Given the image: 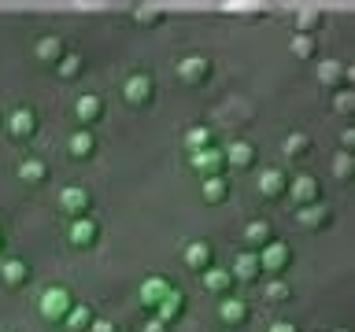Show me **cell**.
Listing matches in <instances>:
<instances>
[{
    "label": "cell",
    "mask_w": 355,
    "mask_h": 332,
    "mask_svg": "<svg viewBox=\"0 0 355 332\" xmlns=\"http://www.w3.org/2000/svg\"><path fill=\"white\" fill-rule=\"evenodd\" d=\"M67 151H71L78 163L93 159V155H96V133H93V129H78V133H71V144H67Z\"/></svg>",
    "instance_id": "cell-19"
},
{
    "label": "cell",
    "mask_w": 355,
    "mask_h": 332,
    "mask_svg": "<svg viewBox=\"0 0 355 332\" xmlns=\"http://www.w3.org/2000/svg\"><path fill=\"white\" fill-rule=\"evenodd\" d=\"M0 281H4L8 288H22L30 281V266L26 259H4L0 262Z\"/></svg>",
    "instance_id": "cell-20"
},
{
    "label": "cell",
    "mask_w": 355,
    "mask_h": 332,
    "mask_svg": "<svg viewBox=\"0 0 355 332\" xmlns=\"http://www.w3.org/2000/svg\"><path fill=\"white\" fill-rule=\"evenodd\" d=\"M285 196H293L296 207H311V203H322V185L311 174H296V177H288Z\"/></svg>",
    "instance_id": "cell-4"
},
{
    "label": "cell",
    "mask_w": 355,
    "mask_h": 332,
    "mask_svg": "<svg viewBox=\"0 0 355 332\" xmlns=\"http://www.w3.org/2000/svg\"><path fill=\"white\" fill-rule=\"evenodd\" d=\"M355 144V129H340V151H352Z\"/></svg>",
    "instance_id": "cell-39"
},
{
    "label": "cell",
    "mask_w": 355,
    "mask_h": 332,
    "mask_svg": "<svg viewBox=\"0 0 355 332\" xmlns=\"http://www.w3.org/2000/svg\"><path fill=\"white\" fill-rule=\"evenodd\" d=\"M311 151V137H307V133H300V129H293V133H288V137L282 140V155H285V159H304V155Z\"/></svg>",
    "instance_id": "cell-25"
},
{
    "label": "cell",
    "mask_w": 355,
    "mask_h": 332,
    "mask_svg": "<svg viewBox=\"0 0 355 332\" xmlns=\"http://www.w3.org/2000/svg\"><path fill=\"white\" fill-rule=\"evenodd\" d=\"M19 181L44 185V181H49V163H41V159H22V163H19Z\"/></svg>",
    "instance_id": "cell-26"
},
{
    "label": "cell",
    "mask_w": 355,
    "mask_h": 332,
    "mask_svg": "<svg viewBox=\"0 0 355 332\" xmlns=\"http://www.w3.org/2000/svg\"><path fill=\"white\" fill-rule=\"evenodd\" d=\"M333 332H348V329H333Z\"/></svg>",
    "instance_id": "cell-42"
},
{
    "label": "cell",
    "mask_w": 355,
    "mask_h": 332,
    "mask_svg": "<svg viewBox=\"0 0 355 332\" xmlns=\"http://www.w3.org/2000/svg\"><path fill=\"white\" fill-rule=\"evenodd\" d=\"M171 292H174V284L166 281V277H148V281L141 284V292H137V295H141V303L148 306V310H155Z\"/></svg>",
    "instance_id": "cell-16"
},
{
    "label": "cell",
    "mask_w": 355,
    "mask_h": 332,
    "mask_svg": "<svg viewBox=\"0 0 355 332\" xmlns=\"http://www.w3.org/2000/svg\"><path fill=\"white\" fill-rule=\"evenodd\" d=\"M67 55V44H63V37H55V33H49V37H41L37 41V59L41 63H49V66H55Z\"/></svg>",
    "instance_id": "cell-24"
},
{
    "label": "cell",
    "mask_w": 355,
    "mask_h": 332,
    "mask_svg": "<svg viewBox=\"0 0 355 332\" xmlns=\"http://www.w3.org/2000/svg\"><path fill=\"white\" fill-rule=\"evenodd\" d=\"M270 240H274L270 221H248V225H244V248L248 251H263Z\"/></svg>",
    "instance_id": "cell-21"
},
{
    "label": "cell",
    "mask_w": 355,
    "mask_h": 332,
    "mask_svg": "<svg viewBox=\"0 0 355 332\" xmlns=\"http://www.w3.org/2000/svg\"><path fill=\"white\" fill-rule=\"evenodd\" d=\"M67 240L74 243V248H82V251H89V248H96L100 243V221H93V218H71V229H67Z\"/></svg>",
    "instance_id": "cell-6"
},
{
    "label": "cell",
    "mask_w": 355,
    "mask_h": 332,
    "mask_svg": "<svg viewBox=\"0 0 355 332\" xmlns=\"http://www.w3.org/2000/svg\"><path fill=\"white\" fill-rule=\"evenodd\" d=\"M226 196H230L226 174L222 177H204V203H226Z\"/></svg>",
    "instance_id": "cell-28"
},
{
    "label": "cell",
    "mask_w": 355,
    "mask_h": 332,
    "mask_svg": "<svg viewBox=\"0 0 355 332\" xmlns=\"http://www.w3.org/2000/svg\"><path fill=\"white\" fill-rule=\"evenodd\" d=\"M89 332H119V329H115V321H107V317H96L93 325H89Z\"/></svg>",
    "instance_id": "cell-37"
},
{
    "label": "cell",
    "mask_w": 355,
    "mask_h": 332,
    "mask_svg": "<svg viewBox=\"0 0 355 332\" xmlns=\"http://www.w3.org/2000/svg\"><path fill=\"white\" fill-rule=\"evenodd\" d=\"M182 259L193 273H204V270H211V262H215V248H211L207 240H193V243H185Z\"/></svg>",
    "instance_id": "cell-11"
},
{
    "label": "cell",
    "mask_w": 355,
    "mask_h": 332,
    "mask_svg": "<svg viewBox=\"0 0 355 332\" xmlns=\"http://www.w3.org/2000/svg\"><path fill=\"white\" fill-rule=\"evenodd\" d=\"M182 314H185V292H182V288H174V292L155 306V317H159L163 325H171V321H178Z\"/></svg>",
    "instance_id": "cell-22"
},
{
    "label": "cell",
    "mask_w": 355,
    "mask_h": 332,
    "mask_svg": "<svg viewBox=\"0 0 355 332\" xmlns=\"http://www.w3.org/2000/svg\"><path fill=\"white\" fill-rule=\"evenodd\" d=\"M82 66H85V59H82V55H78V52H67L63 59L55 63V74H60L63 82H74V77L82 74Z\"/></svg>",
    "instance_id": "cell-32"
},
{
    "label": "cell",
    "mask_w": 355,
    "mask_h": 332,
    "mask_svg": "<svg viewBox=\"0 0 355 332\" xmlns=\"http://www.w3.org/2000/svg\"><path fill=\"white\" fill-rule=\"evenodd\" d=\"M8 133H11L15 140H30L33 133H37V115H33L30 107H15V111L8 115Z\"/></svg>",
    "instance_id": "cell-12"
},
{
    "label": "cell",
    "mask_w": 355,
    "mask_h": 332,
    "mask_svg": "<svg viewBox=\"0 0 355 332\" xmlns=\"http://www.w3.org/2000/svg\"><path fill=\"white\" fill-rule=\"evenodd\" d=\"M141 22V26H159L163 22V8H137V15H133Z\"/></svg>",
    "instance_id": "cell-36"
},
{
    "label": "cell",
    "mask_w": 355,
    "mask_h": 332,
    "mask_svg": "<svg viewBox=\"0 0 355 332\" xmlns=\"http://www.w3.org/2000/svg\"><path fill=\"white\" fill-rule=\"evenodd\" d=\"M259 192L266 196V199H282L285 192H288V174L282 170V166H270V170H263L259 174Z\"/></svg>",
    "instance_id": "cell-14"
},
{
    "label": "cell",
    "mask_w": 355,
    "mask_h": 332,
    "mask_svg": "<svg viewBox=\"0 0 355 332\" xmlns=\"http://www.w3.org/2000/svg\"><path fill=\"white\" fill-rule=\"evenodd\" d=\"M204 288L226 299V295L233 292V273H230V270H218V266H211V270H204Z\"/></svg>",
    "instance_id": "cell-23"
},
{
    "label": "cell",
    "mask_w": 355,
    "mask_h": 332,
    "mask_svg": "<svg viewBox=\"0 0 355 332\" xmlns=\"http://www.w3.org/2000/svg\"><path fill=\"white\" fill-rule=\"evenodd\" d=\"M211 140H215V133H211V126H193V129H185V148H189V155L211 148Z\"/></svg>",
    "instance_id": "cell-29"
},
{
    "label": "cell",
    "mask_w": 355,
    "mask_h": 332,
    "mask_svg": "<svg viewBox=\"0 0 355 332\" xmlns=\"http://www.w3.org/2000/svg\"><path fill=\"white\" fill-rule=\"evenodd\" d=\"M248 317H252V310H248V303H244V299L226 295V299L218 303V321H222V325H244Z\"/></svg>",
    "instance_id": "cell-18"
},
{
    "label": "cell",
    "mask_w": 355,
    "mask_h": 332,
    "mask_svg": "<svg viewBox=\"0 0 355 332\" xmlns=\"http://www.w3.org/2000/svg\"><path fill=\"white\" fill-rule=\"evenodd\" d=\"M74 118H78V126H82V129H93L96 122L104 118V100L93 96V93L78 96L74 100Z\"/></svg>",
    "instance_id": "cell-10"
},
{
    "label": "cell",
    "mask_w": 355,
    "mask_h": 332,
    "mask_svg": "<svg viewBox=\"0 0 355 332\" xmlns=\"http://www.w3.org/2000/svg\"><path fill=\"white\" fill-rule=\"evenodd\" d=\"M152 96H155V77L148 71H133L126 77V85H122V100L130 107H148Z\"/></svg>",
    "instance_id": "cell-2"
},
{
    "label": "cell",
    "mask_w": 355,
    "mask_h": 332,
    "mask_svg": "<svg viewBox=\"0 0 355 332\" xmlns=\"http://www.w3.org/2000/svg\"><path fill=\"white\" fill-rule=\"evenodd\" d=\"M266 332H300V329L293 325V321H274V325L266 329Z\"/></svg>",
    "instance_id": "cell-40"
},
{
    "label": "cell",
    "mask_w": 355,
    "mask_h": 332,
    "mask_svg": "<svg viewBox=\"0 0 355 332\" xmlns=\"http://www.w3.org/2000/svg\"><path fill=\"white\" fill-rule=\"evenodd\" d=\"M0 248H4V232H0Z\"/></svg>",
    "instance_id": "cell-41"
},
{
    "label": "cell",
    "mask_w": 355,
    "mask_h": 332,
    "mask_svg": "<svg viewBox=\"0 0 355 332\" xmlns=\"http://www.w3.org/2000/svg\"><path fill=\"white\" fill-rule=\"evenodd\" d=\"M233 281H244V284H252V281H259L263 270H259V255L255 251H241L237 259H233Z\"/></svg>",
    "instance_id": "cell-17"
},
{
    "label": "cell",
    "mask_w": 355,
    "mask_h": 332,
    "mask_svg": "<svg viewBox=\"0 0 355 332\" xmlns=\"http://www.w3.org/2000/svg\"><path fill=\"white\" fill-rule=\"evenodd\" d=\"M144 332H171V325H163L159 317H148L144 321Z\"/></svg>",
    "instance_id": "cell-38"
},
{
    "label": "cell",
    "mask_w": 355,
    "mask_h": 332,
    "mask_svg": "<svg viewBox=\"0 0 355 332\" xmlns=\"http://www.w3.org/2000/svg\"><path fill=\"white\" fill-rule=\"evenodd\" d=\"M89 207H93V192H89V188L67 185L63 192H60V210H63L67 218H85Z\"/></svg>",
    "instance_id": "cell-5"
},
{
    "label": "cell",
    "mask_w": 355,
    "mask_h": 332,
    "mask_svg": "<svg viewBox=\"0 0 355 332\" xmlns=\"http://www.w3.org/2000/svg\"><path fill=\"white\" fill-rule=\"evenodd\" d=\"M178 77L185 85H204L211 77V59L207 55H185V59H178Z\"/></svg>",
    "instance_id": "cell-9"
},
{
    "label": "cell",
    "mask_w": 355,
    "mask_h": 332,
    "mask_svg": "<svg viewBox=\"0 0 355 332\" xmlns=\"http://www.w3.org/2000/svg\"><path fill=\"white\" fill-rule=\"evenodd\" d=\"M329 218H333V210H329L326 203H311V207H300V210H296L300 229H307V232L326 229V225H329Z\"/></svg>",
    "instance_id": "cell-15"
},
{
    "label": "cell",
    "mask_w": 355,
    "mask_h": 332,
    "mask_svg": "<svg viewBox=\"0 0 355 332\" xmlns=\"http://www.w3.org/2000/svg\"><path fill=\"white\" fill-rule=\"evenodd\" d=\"M352 174H355L352 151H337V155H333V177H337V181H348Z\"/></svg>",
    "instance_id": "cell-34"
},
{
    "label": "cell",
    "mask_w": 355,
    "mask_h": 332,
    "mask_svg": "<svg viewBox=\"0 0 355 332\" xmlns=\"http://www.w3.org/2000/svg\"><path fill=\"white\" fill-rule=\"evenodd\" d=\"M318 85L326 89H352V66L340 63V59H322L318 63Z\"/></svg>",
    "instance_id": "cell-7"
},
{
    "label": "cell",
    "mask_w": 355,
    "mask_h": 332,
    "mask_svg": "<svg viewBox=\"0 0 355 332\" xmlns=\"http://www.w3.org/2000/svg\"><path fill=\"white\" fill-rule=\"evenodd\" d=\"M288 52L296 55V59H315V37L311 33H293V41H288Z\"/></svg>",
    "instance_id": "cell-33"
},
{
    "label": "cell",
    "mask_w": 355,
    "mask_h": 332,
    "mask_svg": "<svg viewBox=\"0 0 355 332\" xmlns=\"http://www.w3.org/2000/svg\"><path fill=\"white\" fill-rule=\"evenodd\" d=\"M263 299L266 303H288V299H293V284L282 281V277H274V281L263 284Z\"/></svg>",
    "instance_id": "cell-30"
},
{
    "label": "cell",
    "mask_w": 355,
    "mask_h": 332,
    "mask_svg": "<svg viewBox=\"0 0 355 332\" xmlns=\"http://www.w3.org/2000/svg\"><path fill=\"white\" fill-rule=\"evenodd\" d=\"M255 255H259V270L270 273V277H282L288 266H293V248H288L285 240H270L263 251H255Z\"/></svg>",
    "instance_id": "cell-3"
},
{
    "label": "cell",
    "mask_w": 355,
    "mask_h": 332,
    "mask_svg": "<svg viewBox=\"0 0 355 332\" xmlns=\"http://www.w3.org/2000/svg\"><path fill=\"white\" fill-rule=\"evenodd\" d=\"M71 306H74V295H71V288H63V284L44 288L41 299H37V310L49 325H63L67 314H71Z\"/></svg>",
    "instance_id": "cell-1"
},
{
    "label": "cell",
    "mask_w": 355,
    "mask_h": 332,
    "mask_svg": "<svg viewBox=\"0 0 355 332\" xmlns=\"http://www.w3.org/2000/svg\"><path fill=\"white\" fill-rule=\"evenodd\" d=\"M96 321V314H93V306H82V303H74L71 306V314H67V321L63 325L71 329V332H89V325Z\"/></svg>",
    "instance_id": "cell-27"
},
{
    "label": "cell",
    "mask_w": 355,
    "mask_h": 332,
    "mask_svg": "<svg viewBox=\"0 0 355 332\" xmlns=\"http://www.w3.org/2000/svg\"><path fill=\"white\" fill-rule=\"evenodd\" d=\"M189 166H193L200 177H222V170H226V155H222L215 144H211V148L189 155Z\"/></svg>",
    "instance_id": "cell-8"
},
{
    "label": "cell",
    "mask_w": 355,
    "mask_h": 332,
    "mask_svg": "<svg viewBox=\"0 0 355 332\" xmlns=\"http://www.w3.org/2000/svg\"><path fill=\"white\" fill-rule=\"evenodd\" d=\"M333 111H337V115H352L355 111V93L352 89H340V93L333 96Z\"/></svg>",
    "instance_id": "cell-35"
},
{
    "label": "cell",
    "mask_w": 355,
    "mask_h": 332,
    "mask_svg": "<svg viewBox=\"0 0 355 332\" xmlns=\"http://www.w3.org/2000/svg\"><path fill=\"white\" fill-rule=\"evenodd\" d=\"M222 155H226V166H233V170H252L255 159H259V151H255L252 140H233Z\"/></svg>",
    "instance_id": "cell-13"
},
{
    "label": "cell",
    "mask_w": 355,
    "mask_h": 332,
    "mask_svg": "<svg viewBox=\"0 0 355 332\" xmlns=\"http://www.w3.org/2000/svg\"><path fill=\"white\" fill-rule=\"evenodd\" d=\"M315 30H322V11L318 8H300L296 11V33H311V37H315Z\"/></svg>",
    "instance_id": "cell-31"
}]
</instances>
